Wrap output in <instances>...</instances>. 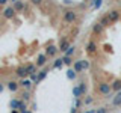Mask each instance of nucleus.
Returning <instances> with one entry per match:
<instances>
[{"mask_svg":"<svg viewBox=\"0 0 121 113\" xmlns=\"http://www.w3.org/2000/svg\"><path fill=\"white\" fill-rule=\"evenodd\" d=\"M62 18H64L65 23H68V24H73V23L77 21V14H76L73 9H65V11H64Z\"/></svg>","mask_w":121,"mask_h":113,"instance_id":"f257e3e1","label":"nucleus"},{"mask_svg":"<svg viewBox=\"0 0 121 113\" xmlns=\"http://www.w3.org/2000/svg\"><path fill=\"white\" fill-rule=\"evenodd\" d=\"M98 92L104 97H109L111 92H112V85H109V83H106V81L98 83Z\"/></svg>","mask_w":121,"mask_h":113,"instance_id":"f03ea898","label":"nucleus"},{"mask_svg":"<svg viewBox=\"0 0 121 113\" xmlns=\"http://www.w3.org/2000/svg\"><path fill=\"white\" fill-rule=\"evenodd\" d=\"M120 15H121V12L118 9H112L111 12H108V18H109V21L111 23H117L120 20Z\"/></svg>","mask_w":121,"mask_h":113,"instance_id":"7ed1b4c3","label":"nucleus"},{"mask_svg":"<svg viewBox=\"0 0 121 113\" xmlns=\"http://www.w3.org/2000/svg\"><path fill=\"white\" fill-rule=\"evenodd\" d=\"M15 12H17V11H15V8H14V6H8L2 14H3V17H5L6 20H11V18H12L14 15H15Z\"/></svg>","mask_w":121,"mask_h":113,"instance_id":"20e7f679","label":"nucleus"},{"mask_svg":"<svg viewBox=\"0 0 121 113\" xmlns=\"http://www.w3.org/2000/svg\"><path fill=\"white\" fill-rule=\"evenodd\" d=\"M59 51V47H55V45H48L47 48H45V54L48 56V57H53V56H56V53Z\"/></svg>","mask_w":121,"mask_h":113,"instance_id":"39448f33","label":"nucleus"},{"mask_svg":"<svg viewBox=\"0 0 121 113\" xmlns=\"http://www.w3.org/2000/svg\"><path fill=\"white\" fill-rule=\"evenodd\" d=\"M47 57H48L47 54H39V56L36 57V66H38V68H43L45 63H47Z\"/></svg>","mask_w":121,"mask_h":113,"instance_id":"423d86ee","label":"nucleus"},{"mask_svg":"<svg viewBox=\"0 0 121 113\" xmlns=\"http://www.w3.org/2000/svg\"><path fill=\"white\" fill-rule=\"evenodd\" d=\"M15 74H17L18 77H21V78H24V77H27V75H29L27 68H26V66H18L17 71H15Z\"/></svg>","mask_w":121,"mask_h":113,"instance_id":"0eeeda50","label":"nucleus"},{"mask_svg":"<svg viewBox=\"0 0 121 113\" xmlns=\"http://www.w3.org/2000/svg\"><path fill=\"white\" fill-rule=\"evenodd\" d=\"M86 51H88L89 54H94V53H97V44L94 42V41H89L88 45H86Z\"/></svg>","mask_w":121,"mask_h":113,"instance_id":"6e6552de","label":"nucleus"},{"mask_svg":"<svg viewBox=\"0 0 121 113\" xmlns=\"http://www.w3.org/2000/svg\"><path fill=\"white\" fill-rule=\"evenodd\" d=\"M103 30H104V26L101 24V23H95V24L92 26V32H94V33H97V35L103 33Z\"/></svg>","mask_w":121,"mask_h":113,"instance_id":"1a4fd4ad","label":"nucleus"},{"mask_svg":"<svg viewBox=\"0 0 121 113\" xmlns=\"http://www.w3.org/2000/svg\"><path fill=\"white\" fill-rule=\"evenodd\" d=\"M70 47H71V45H70V42H68V39H62V41L59 42V50L64 51V53H65Z\"/></svg>","mask_w":121,"mask_h":113,"instance_id":"9d476101","label":"nucleus"},{"mask_svg":"<svg viewBox=\"0 0 121 113\" xmlns=\"http://www.w3.org/2000/svg\"><path fill=\"white\" fill-rule=\"evenodd\" d=\"M18 88H20V83H17V81H14V80H11L9 83H8V89H9L11 92H17Z\"/></svg>","mask_w":121,"mask_h":113,"instance_id":"9b49d317","label":"nucleus"},{"mask_svg":"<svg viewBox=\"0 0 121 113\" xmlns=\"http://www.w3.org/2000/svg\"><path fill=\"white\" fill-rule=\"evenodd\" d=\"M73 68H74V71H76V73H82V71H83V63H82V59H80V60H76V62L73 63Z\"/></svg>","mask_w":121,"mask_h":113,"instance_id":"f8f14e48","label":"nucleus"},{"mask_svg":"<svg viewBox=\"0 0 121 113\" xmlns=\"http://www.w3.org/2000/svg\"><path fill=\"white\" fill-rule=\"evenodd\" d=\"M20 86L21 88H24L26 90H29L30 89V86H32V80H27V78H23L21 83H20Z\"/></svg>","mask_w":121,"mask_h":113,"instance_id":"ddd939ff","label":"nucleus"},{"mask_svg":"<svg viewBox=\"0 0 121 113\" xmlns=\"http://www.w3.org/2000/svg\"><path fill=\"white\" fill-rule=\"evenodd\" d=\"M14 8H15V11L17 12H20V11H24L26 9V5H24V2H17V3H14Z\"/></svg>","mask_w":121,"mask_h":113,"instance_id":"4468645a","label":"nucleus"},{"mask_svg":"<svg viewBox=\"0 0 121 113\" xmlns=\"http://www.w3.org/2000/svg\"><path fill=\"white\" fill-rule=\"evenodd\" d=\"M26 68H27V73H29V75H32V74H36V65H33V63H27L26 65Z\"/></svg>","mask_w":121,"mask_h":113,"instance_id":"2eb2a0df","label":"nucleus"},{"mask_svg":"<svg viewBox=\"0 0 121 113\" xmlns=\"http://www.w3.org/2000/svg\"><path fill=\"white\" fill-rule=\"evenodd\" d=\"M47 74H48V69H45V68H43V69L38 73V81H41V80H44L45 77H47Z\"/></svg>","mask_w":121,"mask_h":113,"instance_id":"dca6fc26","label":"nucleus"},{"mask_svg":"<svg viewBox=\"0 0 121 113\" xmlns=\"http://www.w3.org/2000/svg\"><path fill=\"white\" fill-rule=\"evenodd\" d=\"M112 104H113V105H120V104H121V90H118V93L113 97Z\"/></svg>","mask_w":121,"mask_h":113,"instance_id":"f3484780","label":"nucleus"},{"mask_svg":"<svg viewBox=\"0 0 121 113\" xmlns=\"http://www.w3.org/2000/svg\"><path fill=\"white\" fill-rule=\"evenodd\" d=\"M62 66H64V59L62 57H60V59H56L55 63H53V68H55V69H60Z\"/></svg>","mask_w":121,"mask_h":113,"instance_id":"a211bd4d","label":"nucleus"},{"mask_svg":"<svg viewBox=\"0 0 121 113\" xmlns=\"http://www.w3.org/2000/svg\"><path fill=\"white\" fill-rule=\"evenodd\" d=\"M76 75H77V73L74 71V68H70V69L67 71V77L70 78V80H74V78H76Z\"/></svg>","mask_w":121,"mask_h":113,"instance_id":"6ab92c4d","label":"nucleus"},{"mask_svg":"<svg viewBox=\"0 0 121 113\" xmlns=\"http://www.w3.org/2000/svg\"><path fill=\"white\" fill-rule=\"evenodd\" d=\"M73 95H74V98H80V97H82V92H80L79 85H76L74 88H73Z\"/></svg>","mask_w":121,"mask_h":113,"instance_id":"aec40b11","label":"nucleus"},{"mask_svg":"<svg viewBox=\"0 0 121 113\" xmlns=\"http://www.w3.org/2000/svg\"><path fill=\"white\" fill-rule=\"evenodd\" d=\"M20 101L21 100H12V101H11V109H12V110H18V107H20Z\"/></svg>","mask_w":121,"mask_h":113,"instance_id":"412c9836","label":"nucleus"},{"mask_svg":"<svg viewBox=\"0 0 121 113\" xmlns=\"http://www.w3.org/2000/svg\"><path fill=\"white\" fill-rule=\"evenodd\" d=\"M112 90H121V80H115L112 83Z\"/></svg>","mask_w":121,"mask_h":113,"instance_id":"4be33fe9","label":"nucleus"},{"mask_svg":"<svg viewBox=\"0 0 121 113\" xmlns=\"http://www.w3.org/2000/svg\"><path fill=\"white\" fill-rule=\"evenodd\" d=\"M74 51H76V47H74V45H71V47L65 51V56H73V54H74Z\"/></svg>","mask_w":121,"mask_h":113,"instance_id":"5701e85b","label":"nucleus"},{"mask_svg":"<svg viewBox=\"0 0 121 113\" xmlns=\"http://www.w3.org/2000/svg\"><path fill=\"white\" fill-rule=\"evenodd\" d=\"M64 65H71L73 63V60H71V56H64Z\"/></svg>","mask_w":121,"mask_h":113,"instance_id":"b1692460","label":"nucleus"},{"mask_svg":"<svg viewBox=\"0 0 121 113\" xmlns=\"http://www.w3.org/2000/svg\"><path fill=\"white\" fill-rule=\"evenodd\" d=\"M79 88H80L82 95H85V92H86V85H85V81H80V83H79Z\"/></svg>","mask_w":121,"mask_h":113,"instance_id":"393cba45","label":"nucleus"},{"mask_svg":"<svg viewBox=\"0 0 121 113\" xmlns=\"http://www.w3.org/2000/svg\"><path fill=\"white\" fill-rule=\"evenodd\" d=\"M100 23H101V24H103L104 27H106V26H109V23H111V21H109L108 15H104V17H103V18H101V20H100Z\"/></svg>","mask_w":121,"mask_h":113,"instance_id":"a878e982","label":"nucleus"},{"mask_svg":"<svg viewBox=\"0 0 121 113\" xmlns=\"http://www.w3.org/2000/svg\"><path fill=\"white\" fill-rule=\"evenodd\" d=\"M18 110H20V113H23V112H26L27 109H26V104H24V101H20V107H18Z\"/></svg>","mask_w":121,"mask_h":113,"instance_id":"bb28decb","label":"nucleus"},{"mask_svg":"<svg viewBox=\"0 0 121 113\" xmlns=\"http://www.w3.org/2000/svg\"><path fill=\"white\" fill-rule=\"evenodd\" d=\"M29 98H30V93H29V90H26L23 93V101H29Z\"/></svg>","mask_w":121,"mask_h":113,"instance_id":"cd10ccee","label":"nucleus"},{"mask_svg":"<svg viewBox=\"0 0 121 113\" xmlns=\"http://www.w3.org/2000/svg\"><path fill=\"white\" fill-rule=\"evenodd\" d=\"M82 63H83V71H85V69H88V68H89V62H88V60L82 59Z\"/></svg>","mask_w":121,"mask_h":113,"instance_id":"c85d7f7f","label":"nucleus"},{"mask_svg":"<svg viewBox=\"0 0 121 113\" xmlns=\"http://www.w3.org/2000/svg\"><path fill=\"white\" fill-rule=\"evenodd\" d=\"M101 6V0H94V9H98Z\"/></svg>","mask_w":121,"mask_h":113,"instance_id":"c756f323","label":"nucleus"},{"mask_svg":"<svg viewBox=\"0 0 121 113\" xmlns=\"http://www.w3.org/2000/svg\"><path fill=\"white\" fill-rule=\"evenodd\" d=\"M91 103H92V97H86L85 98V105H89Z\"/></svg>","mask_w":121,"mask_h":113,"instance_id":"7c9ffc66","label":"nucleus"},{"mask_svg":"<svg viewBox=\"0 0 121 113\" xmlns=\"http://www.w3.org/2000/svg\"><path fill=\"white\" fill-rule=\"evenodd\" d=\"M97 113H108V109H106V107H100V109H97Z\"/></svg>","mask_w":121,"mask_h":113,"instance_id":"2f4dec72","label":"nucleus"},{"mask_svg":"<svg viewBox=\"0 0 121 113\" xmlns=\"http://www.w3.org/2000/svg\"><path fill=\"white\" fill-rule=\"evenodd\" d=\"M30 2H32L33 5H41V3H43V0H30Z\"/></svg>","mask_w":121,"mask_h":113,"instance_id":"473e14b6","label":"nucleus"},{"mask_svg":"<svg viewBox=\"0 0 121 113\" xmlns=\"http://www.w3.org/2000/svg\"><path fill=\"white\" fill-rule=\"evenodd\" d=\"M83 113H97L95 109H91V110H86V112H83Z\"/></svg>","mask_w":121,"mask_h":113,"instance_id":"72a5a7b5","label":"nucleus"},{"mask_svg":"<svg viewBox=\"0 0 121 113\" xmlns=\"http://www.w3.org/2000/svg\"><path fill=\"white\" fill-rule=\"evenodd\" d=\"M8 3V0H0V6H3V5H6Z\"/></svg>","mask_w":121,"mask_h":113,"instance_id":"f704fd0d","label":"nucleus"},{"mask_svg":"<svg viewBox=\"0 0 121 113\" xmlns=\"http://www.w3.org/2000/svg\"><path fill=\"white\" fill-rule=\"evenodd\" d=\"M76 109H77V107H73V109H71V112H70V113H77V110H76Z\"/></svg>","mask_w":121,"mask_h":113,"instance_id":"c9c22d12","label":"nucleus"},{"mask_svg":"<svg viewBox=\"0 0 121 113\" xmlns=\"http://www.w3.org/2000/svg\"><path fill=\"white\" fill-rule=\"evenodd\" d=\"M64 3L65 5H71V0H64Z\"/></svg>","mask_w":121,"mask_h":113,"instance_id":"e433bc0d","label":"nucleus"},{"mask_svg":"<svg viewBox=\"0 0 121 113\" xmlns=\"http://www.w3.org/2000/svg\"><path fill=\"white\" fill-rule=\"evenodd\" d=\"M11 113H20V110H12Z\"/></svg>","mask_w":121,"mask_h":113,"instance_id":"4c0bfd02","label":"nucleus"},{"mask_svg":"<svg viewBox=\"0 0 121 113\" xmlns=\"http://www.w3.org/2000/svg\"><path fill=\"white\" fill-rule=\"evenodd\" d=\"M2 90H3V85H2V83H0V92H2Z\"/></svg>","mask_w":121,"mask_h":113,"instance_id":"58836bf2","label":"nucleus"},{"mask_svg":"<svg viewBox=\"0 0 121 113\" xmlns=\"http://www.w3.org/2000/svg\"><path fill=\"white\" fill-rule=\"evenodd\" d=\"M11 2H12V3H17V2H20V0H11Z\"/></svg>","mask_w":121,"mask_h":113,"instance_id":"ea45409f","label":"nucleus"},{"mask_svg":"<svg viewBox=\"0 0 121 113\" xmlns=\"http://www.w3.org/2000/svg\"><path fill=\"white\" fill-rule=\"evenodd\" d=\"M23 113H30V112H29V110H26V112H23Z\"/></svg>","mask_w":121,"mask_h":113,"instance_id":"a19ab883","label":"nucleus"},{"mask_svg":"<svg viewBox=\"0 0 121 113\" xmlns=\"http://www.w3.org/2000/svg\"><path fill=\"white\" fill-rule=\"evenodd\" d=\"M0 12H2V6H0Z\"/></svg>","mask_w":121,"mask_h":113,"instance_id":"79ce46f5","label":"nucleus"}]
</instances>
